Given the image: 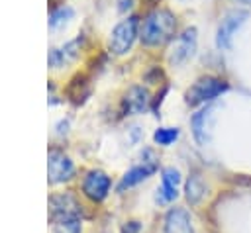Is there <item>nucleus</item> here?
Wrapping results in <instances>:
<instances>
[{
  "label": "nucleus",
  "mask_w": 251,
  "mask_h": 233,
  "mask_svg": "<svg viewBox=\"0 0 251 233\" xmlns=\"http://www.w3.org/2000/svg\"><path fill=\"white\" fill-rule=\"evenodd\" d=\"M176 29V18L171 10L157 8L149 12L139 23V39L147 47H157L173 39Z\"/></svg>",
  "instance_id": "f257e3e1"
},
{
  "label": "nucleus",
  "mask_w": 251,
  "mask_h": 233,
  "mask_svg": "<svg viewBox=\"0 0 251 233\" xmlns=\"http://www.w3.org/2000/svg\"><path fill=\"white\" fill-rule=\"evenodd\" d=\"M227 90V82L222 80L220 76H202L198 78L186 92H184V102L188 106H200L204 102H210L218 98L222 92Z\"/></svg>",
  "instance_id": "f03ea898"
},
{
  "label": "nucleus",
  "mask_w": 251,
  "mask_h": 233,
  "mask_svg": "<svg viewBox=\"0 0 251 233\" xmlns=\"http://www.w3.org/2000/svg\"><path fill=\"white\" fill-rule=\"evenodd\" d=\"M137 35H139V20L135 16H129L112 29L108 37V47L114 55H126L131 49Z\"/></svg>",
  "instance_id": "7ed1b4c3"
},
{
  "label": "nucleus",
  "mask_w": 251,
  "mask_h": 233,
  "mask_svg": "<svg viewBox=\"0 0 251 233\" xmlns=\"http://www.w3.org/2000/svg\"><path fill=\"white\" fill-rule=\"evenodd\" d=\"M245 20H247V12H243V10H233V12H229L222 20V23L218 25V33H216V45H218V49H224V51L231 49L233 35L245 23Z\"/></svg>",
  "instance_id": "20e7f679"
},
{
  "label": "nucleus",
  "mask_w": 251,
  "mask_h": 233,
  "mask_svg": "<svg viewBox=\"0 0 251 233\" xmlns=\"http://www.w3.org/2000/svg\"><path fill=\"white\" fill-rule=\"evenodd\" d=\"M196 51V27H186L173 43L171 53H169V61L175 67L184 65Z\"/></svg>",
  "instance_id": "39448f33"
},
{
  "label": "nucleus",
  "mask_w": 251,
  "mask_h": 233,
  "mask_svg": "<svg viewBox=\"0 0 251 233\" xmlns=\"http://www.w3.org/2000/svg\"><path fill=\"white\" fill-rule=\"evenodd\" d=\"M49 208H51V219L61 221V219H78L80 215V206L75 200L73 194H55L49 198Z\"/></svg>",
  "instance_id": "423d86ee"
},
{
  "label": "nucleus",
  "mask_w": 251,
  "mask_h": 233,
  "mask_svg": "<svg viewBox=\"0 0 251 233\" xmlns=\"http://www.w3.org/2000/svg\"><path fill=\"white\" fill-rule=\"evenodd\" d=\"M73 172H75L73 161H71L65 153H61V151H57V149L49 151L47 174H49V182H51V184H59V182L69 180V178L73 176Z\"/></svg>",
  "instance_id": "0eeeda50"
},
{
  "label": "nucleus",
  "mask_w": 251,
  "mask_h": 233,
  "mask_svg": "<svg viewBox=\"0 0 251 233\" xmlns=\"http://www.w3.org/2000/svg\"><path fill=\"white\" fill-rule=\"evenodd\" d=\"M110 186H112V180L104 170H90L82 180V192L94 202H102L108 196Z\"/></svg>",
  "instance_id": "6e6552de"
},
{
  "label": "nucleus",
  "mask_w": 251,
  "mask_h": 233,
  "mask_svg": "<svg viewBox=\"0 0 251 233\" xmlns=\"http://www.w3.org/2000/svg\"><path fill=\"white\" fill-rule=\"evenodd\" d=\"M214 108H204L200 112H196L190 119L192 125V135L196 139L198 145H208L210 143V135H212V123H214Z\"/></svg>",
  "instance_id": "1a4fd4ad"
},
{
  "label": "nucleus",
  "mask_w": 251,
  "mask_h": 233,
  "mask_svg": "<svg viewBox=\"0 0 251 233\" xmlns=\"http://www.w3.org/2000/svg\"><path fill=\"white\" fill-rule=\"evenodd\" d=\"M180 172L175 166H167L161 172V188L157 190V202H173L178 196Z\"/></svg>",
  "instance_id": "9d476101"
},
{
  "label": "nucleus",
  "mask_w": 251,
  "mask_h": 233,
  "mask_svg": "<svg viewBox=\"0 0 251 233\" xmlns=\"http://www.w3.org/2000/svg\"><path fill=\"white\" fill-rule=\"evenodd\" d=\"M163 229L165 233H194L192 221L186 210L182 208H171L163 219Z\"/></svg>",
  "instance_id": "9b49d317"
},
{
  "label": "nucleus",
  "mask_w": 251,
  "mask_h": 233,
  "mask_svg": "<svg viewBox=\"0 0 251 233\" xmlns=\"http://www.w3.org/2000/svg\"><path fill=\"white\" fill-rule=\"evenodd\" d=\"M155 170H157V164H155V163H149V161H145V163H143V164H139V166L129 168V170L122 176V180H120V184H118V190H120V192H124L126 188H131V186H135V184L143 182V180H145V178H149Z\"/></svg>",
  "instance_id": "f8f14e48"
},
{
  "label": "nucleus",
  "mask_w": 251,
  "mask_h": 233,
  "mask_svg": "<svg viewBox=\"0 0 251 233\" xmlns=\"http://www.w3.org/2000/svg\"><path fill=\"white\" fill-rule=\"evenodd\" d=\"M147 102H149V96H147V90L141 88V86H133L127 90L126 98H124V106H126V112L129 114H139L147 108Z\"/></svg>",
  "instance_id": "ddd939ff"
},
{
  "label": "nucleus",
  "mask_w": 251,
  "mask_h": 233,
  "mask_svg": "<svg viewBox=\"0 0 251 233\" xmlns=\"http://www.w3.org/2000/svg\"><path fill=\"white\" fill-rule=\"evenodd\" d=\"M206 194V184L202 180L200 174H190L186 184H184V196H186V202L190 206H196Z\"/></svg>",
  "instance_id": "4468645a"
},
{
  "label": "nucleus",
  "mask_w": 251,
  "mask_h": 233,
  "mask_svg": "<svg viewBox=\"0 0 251 233\" xmlns=\"http://www.w3.org/2000/svg\"><path fill=\"white\" fill-rule=\"evenodd\" d=\"M75 16V10L71 6H59L49 14V29H61L67 25Z\"/></svg>",
  "instance_id": "2eb2a0df"
},
{
  "label": "nucleus",
  "mask_w": 251,
  "mask_h": 233,
  "mask_svg": "<svg viewBox=\"0 0 251 233\" xmlns=\"http://www.w3.org/2000/svg\"><path fill=\"white\" fill-rule=\"evenodd\" d=\"M180 131L178 127H159L155 133H153V141L161 147H169L171 143H175L178 139Z\"/></svg>",
  "instance_id": "dca6fc26"
},
{
  "label": "nucleus",
  "mask_w": 251,
  "mask_h": 233,
  "mask_svg": "<svg viewBox=\"0 0 251 233\" xmlns=\"http://www.w3.org/2000/svg\"><path fill=\"white\" fill-rule=\"evenodd\" d=\"M53 233H80V221L78 219L53 221Z\"/></svg>",
  "instance_id": "f3484780"
},
{
  "label": "nucleus",
  "mask_w": 251,
  "mask_h": 233,
  "mask_svg": "<svg viewBox=\"0 0 251 233\" xmlns=\"http://www.w3.org/2000/svg\"><path fill=\"white\" fill-rule=\"evenodd\" d=\"M47 63H49L51 69H59V67H63V63H67V61H65V55H63L61 49H51V51H49V57H47Z\"/></svg>",
  "instance_id": "a211bd4d"
},
{
  "label": "nucleus",
  "mask_w": 251,
  "mask_h": 233,
  "mask_svg": "<svg viewBox=\"0 0 251 233\" xmlns=\"http://www.w3.org/2000/svg\"><path fill=\"white\" fill-rule=\"evenodd\" d=\"M139 229H141L139 221H127V223H124L122 233H139Z\"/></svg>",
  "instance_id": "6ab92c4d"
},
{
  "label": "nucleus",
  "mask_w": 251,
  "mask_h": 233,
  "mask_svg": "<svg viewBox=\"0 0 251 233\" xmlns=\"http://www.w3.org/2000/svg\"><path fill=\"white\" fill-rule=\"evenodd\" d=\"M67 127H69V121H67V119L59 121V123H57V133H63V131H67Z\"/></svg>",
  "instance_id": "aec40b11"
}]
</instances>
